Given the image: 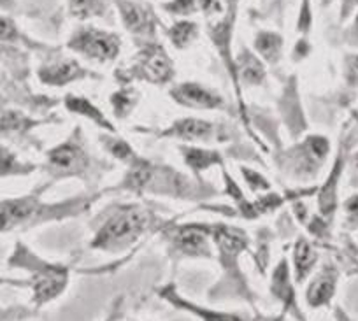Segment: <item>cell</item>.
I'll use <instances>...</instances> for the list:
<instances>
[{
  "instance_id": "1",
  "label": "cell",
  "mask_w": 358,
  "mask_h": 321,
  "mask_svg": "<svg viewBox=\"0 0 358 321\" xmlns=\"http://www.w3.org/2000/svg\"><path fill=\"white\" fill-rule=\"evenodd\" d=\"M148 227V213L139 207H125L108 220L99 232L94 246L102 250H116L136 241Z\"/></svg>"
},
{
  "instance_id": "2",
  "label": "cell",
  "mask_w": 358,
  "mask_h": 321,
  "mask_svg": "<svg viewBox=\"0 0 358 321\" xmlns=\"http://www.w3.org/2000/svg\"><path fill=\"white\" fill-rule=\"evenodd\" d=\"M71 48L97 60H113L120 51V39L113 34L86 29L72 39Z\"/></svg>"
},
{
  "instance_id": "3",
  "label": "cell",
  "mask_w": 358,
  "mask_h": 321,
  "mask_svg": "<svg viewBox=\"0 0 358 321\" xmlns=\"http://www.w3.org/2000/svg\"><path fill=\"white\" fill-rule=\"evenodd\" d=\"M88 165V158L76 144H64L50 153V167L55 176L81 174Z\"/></svg>"
},
{
  "instance_id": "4",
  "label": "cell",
  "mask_w": 358,
  "mask_h": 321,
  "mask_svg": "<svg viewBox=\"0 0 358 321\" xmlns=\"http://www.w3.org/2000/svg\"><path fill=\"white\" fill-rule=\"evenodd\" d=\"M139 71L141 76L151 83H165L174 74L171 58L158 46H150L141 55Z\"/></svg>"
},
{
  "instance_id": "5",
  "label": "cell",
  "mask_w": 358,
  "mask_h": 321,
  "mask_svg": "<svg viewBox=\"0 0 358 321\" xmlns=\"http://www.w3.org/2000/svg\"><path fill=\"white\" fill-rule=\"evenodd\" d=\"M172 97L179 104L188 107H197V109H215L222 106V99L215 95L209 90L202 88L197 83H183L178 88L172 90Z\"/></svg>"
},
{
  "instance_id": "6",
  "label": "cell",
  "mask_w": 358,
  "mask_h": 321,
  "mask_svg": "<svg viewBox=\"0 0 358 321\" xmlns=\"http://www.w3.org/2000/svg\"><path fill=\"white\" fill-rule=\"evenodd\" d=\"M334 288H336V274L329 269L320 272L315 281L311 283L308 290V302L309 306H323L332 299Z\"/></svg>"
},
{
  "instance_id": "7",
  "label": "cell",
  "mask_w": 358,
  "mask_h": 321,
  "mask_svg": "<svg viewBox=\"0 0 358 321\" xmlns=\"http://www.w3.org/2000/svg\"><path fill=\"white\" fill-rule=\"evenodd\" d=\"M171 134L185 141H206L211 137L213 125L208 122H202V120L188 118L176 123L174 129L171 130Z\"/></svg>"
},
{
  "instance_id": "8",
  "label": "cell",
  "mask_w": 358,
  "mask_h": 321,
  "mask_svg": "<svg viewBox=\"0 0 358 321\" xmlns=\"http://www.w3.org/2000/svg\"><path fill=\"white\" fill-rule=\"evenodd\" d=\"M78 72H79V67L76 62L64 60V62H57V64L44 67L43 71H41V79H43L44 83H48V85L58 86L76 79Z\"/></svg>"
},
{
  "instance_id": "9",
  "label": "cell",
  "mask_w": 358,
  "mask_h": 321,
  "mask_svg": "<svg viewBox=\"0 0 358 321\" xmlns=\"http://www.w3.org/2000/svg\"><path fill=\"white\" fill-rule=\"evenodd\" d=\"M176 243H178L179 250H183L185 253L190 255H202L209 253L208 241L206 236L199 229H183L176 236Z\"/></svg>"
},
{
  "instance_id": "10",
  "label": "cell",
  "mask_w": 358,
  "mask_h": 321,
  "mask_svg": "<svg viewBox=\"0 0 358 321\" xmlns=\"http://www.w3.org/2000/svg\"><path fill=\"white\" fill-rule=\"evenodd\" d=\"M65 106H67L69 109H71V111L79 113V115H83V116H88L90 120H94V122H97L99 125H102V127H104V129L113 130L111 123H109L108 120L104 118V115H102V113L99 111L97 107H94V104H90L88 100L83 99V97L69 95L67 100H65Z\"/></svg>"
},
{
  "instance_id": "11",
  "label": "cell",
  "mask_w": 358,
  "mask_h": 321,
  "mask_svg": "<svg viewBox=\"0 0 358 321\" xmlns=\"http://www.w3.org/2000/svg\"><path fill=\"white\" fill-rule=\"evenodd\" d=\"M239 71L243 76L244 81L251 83V85H258V83L264 81V65L258 62L257 57H253L251 53L244 51L239 58Z\"/></svg>"
},
{
  "instance_id": "12",
  "label": "cell",
  "mask_w": 358,
  "mask_h": 321,
  "mask_svg": "<svg viewBox=\"0 0 358 321\" xmlns=\"http://www.w3.org/2000/svg\"><path fill=\"white\" fill-rule=\"evenodd\" d=\"M215 237L216 241H218L220 248H222L223 253H239L241 250H243L244 246H246V237L243 236L241 232H237V230H232V229H227V227H222V229H218L215 232Z\"/></svg>"
},
{
  "instance_id": "13",
  "label": "cell",
  "mask_w": 358,
  "mask_h": 321,
  "mask_svg": "<svg viewBox=\"0 0 358 321\" xmlns=\"http://www.w3.org/2000/svg\"><path fill=\"white\" fill-rule=\"evenodd\" d=\"M316 262V253L313 251V248L309 246V243H306L304 239H301L295 246V269H297V279L306 278L311 267Z\"/></svg>"
},
{
  "instance_id": "14",
  "label": "cell",
  "mask_w": 358,
  "mask_h": 321,
  "mask_svg": "<svg viewBox=\"0 0 358 321\" xmlns=\"http://www.w3.org/2000/svg\"><path fill=\"white\" fill-rule=\"evenodd\" d=\"M281 44H283V39H281L278 34L262 32L260 36L257 37V43H255V46H257V51L265 58V60L273 62V60H276L278 55H280Z\"/></svg>"
},
{
  "instance_id": "15",
  "label": "cell",
  "mask_w": 358,
  "mask_h": 321,
  "mask_svg": "<svg viewBox=\"0 0 358 321\" xmlns=\"http://www.w3.org/2000/svg\"><path fill=\"white\" fill-rule=\"evenodd\" d=\"M122 16L130 32H141L148 25V15L136 4H122Z\"/></svg>"
},
{
  "instance_id": "16",
  "label": "cell",
  "mask_w": 358,
  "mask_h": 321,
  "mask_svg": "<svg viewBox=\"0 0 358 321\" xmlns=\"http://www.w3.org/2000/svg\"><path fill=\"white\" fill-rule=\"evenodd\" d=\"M185 160L190 165L194 171H204L209 165L220 164L218 153L213 151H202V150H185Z\"/></svg>"
},
{
  "instance_id": "17",
  "label": "cell",
  "mask_w": 358,
  "mask_h": 321,
  "mask_svg": "<svg viewBox=\"0 0 358 321\" xmlns=\"http://www.w3.org/2000/svg\"><path fill=\"white\" fill-rule=\"evenodd\" d=\"M195 36H197V25L192 22H181L172 27L171 30L172 43L179 48L190 44L195 39Z\"/></svg>"
},
{
  "instance_id": "18",
  "label": "cell",
  "mask_w": 358,
  "mask_h": 321,
  "mask_svg": "<svg viewBox=\"0 0 358 321\" xmlns=\"http://www.w3.org/2000/svg\"><path fill=\"white\" fill-rule=\"evenodd\" d=\"M72 15L78 18H88L101 11V0H69Z\"/></svg>"
},
{
  "instance_id": "19",
  "label": "cell",
  "mask_w": 358,
  "mask_h": 321,
  "mask_svg": "<svg viewBox=\"0 0 358 321\" xmlns=\"http://www.w3.org/2000/svg\"><path fill=\"white\" fill-rule=\"evenodd\" d=\"M274 281H273V286H274V292L278 293L280 297H283V299H287V293H290V288H288V264L287 262H281L280 265H278L276 272H274Z\"/></svg>"
},
{
  "instance_id": "20",
  "label": "cell",
  "mask_w": 358,
  "mask_h": 321,
  "mask_svg": "<svg viewBox=\"0 0 358 321\" xmlns=\"http://www.w3.org/2000/svg\"><path fill=\"white\" fill-rule=\"evenodd\" d=\"M165 8L176 15L187 16L197 11V0H174L172 4H167Z\"/></svg>"
},
{
  "instance_id": "21",
  "label": "cell",
  "mask_w": 358,
  "mask_h": 321,
  "mask_svg": "<svg viewBox=\"0 0 358 321\" xmlns=\"http://www.w3.org/2000/svg\"><path fill=\"white\" fill-rule=\"evenodd\" d=\"M109 151H111L115 157L122 158V160H127V158H130L134 155V151L130 150L129 144L122 139H116L113 141V143H109Z\"/></svg>"
},
{
  "instance_id": "22",
  "label": "cell",
  "mask_w": 358,
  "mask_h": 321,
  "mask_svg": "<svg viewBox=\"0 0 358 321\" xmlns=\"http://www.w3.org/2000/svg\"><path fill=\"white\" fill-rule=\"evenodd\" d=\"M243 176L246 178V181L250 183V186L253 190H267L268 188V183L262 178L258 172L250 171V169H243Z\"/></svg>"
},
{
  "instance_id": "23",
  "label": "cell",
  "mask_w": 358,
  "mask_h": 321,
  "mask_svg": "<svg viewBox=\"0 0 358 321\" xmlns=\"http://www.w3.org/2000/svg\"><path fill=\"white\" fill-rule=\"evenodd\" d=\"M113 102H115L116 111H118L120 115H125V113L129 111L130 107H132V99H130V93L129 92L116 93L115 99H113ZM118 113H116V115H118Z\"/></svg>"
},
{
  "instance_id": "24",
  "label": "cell",
  "mask_w": 358,
  "mask_h": 321,
  "mask_svg": "<svg viewBox=\"0 0 358 321\" xmlns=\"http://www.w3.org/2000/svg\"><path fill=\"white\" fill-rule=\"evenodd\" d=\"M309 27H311V13H309V2L308 0H304V8H302L301 20H299V30L308 32Z\"/></svg>"
},
{
  "instance_id": "25",
  "label": "cell",
  "mask_w": 358,
  "mask_h": 321,
  "mask_svg": "<svg viewBox=\"0 0 358 321\" xmlns=\"http://www.w3.org/2000/svg\"><path fill=\"white\" fill-rule=\"evenodd\" d=\"M346 211L348 216H350V222L353 223V225H358V195H355L353 199L348 200Z\"/></svg>"
},
{
  "instance_id": "26",
  "label": "cell",
  "mask_w": 358,
  "mask_h": 321,
  "mask_svg": "<svg viewBox=\"0 0 358 321\" xmlns=\"http://www.w3.org/2000/svg\"><path fill=\"white\" fill-rule=\"evenodd\" d=\"M13 37H16V29L9 20H2V41H11Z\"/></svg>"
},
{
  "instance_id": "27",
  "label": "cell",
  "mask_w": 358,
  "mask_h": 321,
  "mask_svg": "<svg viewBox=\"0 0 358 321\" xmlns=\"http://www.w3.org/2000/svg\"><path fill=\"white\" fill-rule=\"evenodd\" d=\"M348 79L351 83H358V55L348 62Z\"/></svg>"
},
{
  "instance_id": "28",
  "label": "cell",
  "mask_w": 358,
  "mask_h": 321,
  "mask_svg": "<svg viewBox=\"0 0 358 321\" xmlns=\"http://www.w3.org/2000/svg\"><path fill=\"white\" fill-rule=\"evenodd\" d=\"M357 6H358V0H344L343 9H341V15H343V18H346V16L350 15V13L357 8Z\"/></svg>"
},
{
  "instance_id": "29",
  "label": "cell",
  "mask_w": 358,
  "mask_h": 321,
  "mask_svg": "<svg viewBox=\"0 0 358 321\" xmlns=\"http://www.w3.org/2000/svg\"><path fill=\"white\" fill-rule=\"evenodd\" d=\"M355 27H357V30H358V15H357V22H355Z\"/></svg>"
}]
</instances>
